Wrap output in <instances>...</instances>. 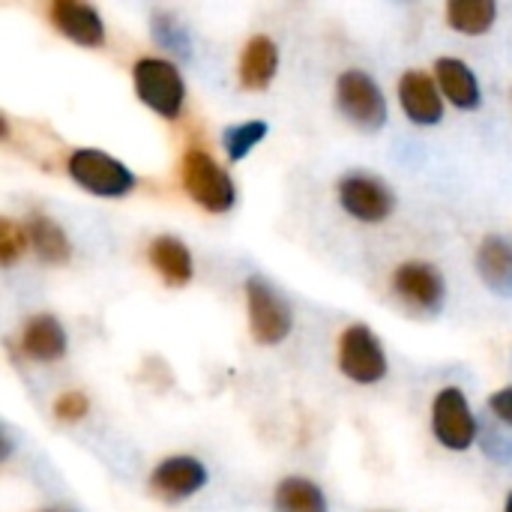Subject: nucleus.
Wrapping results in <instances>:
<instances>
[{
	"instance_id": "obj_15",
	"label": "nucleus",
	"mask_w": 512,
	"mask_h": 512,
	"mask_svg": "<svg viewBox=\"0 0 512 512\" xmlns=\"http://www.w3.org/2000/svg\"><path fill=\"white\" fill-rule=\"evenodd\" d=\"M474 267L480 282L498 294V297H512V243L501 234L483 237L474 255Z\"/></svg>"
},
{
	"instance_id": "obj_13",
	"label": "nucleus",
	"mask_w": 512,
	"mask_h": 512,
	"mask_svg": "<svg viewBox=\"0 0 512 512\" xmlns=\"http://www.w3.org/2000/svg\"><path fill=\"white\" fill-rule=\"evenodd\" d=\"M432 78L444 96L459 111H477L483 105V87L477 72L462 57H438L432 66Z\"/></svg>"
},
{
	"instance_id": "obj_5",
	"label": "nucleus",
	"mask_w": 512,
	"mask_h": 512,
	"mask_svg": "<svg viewBox=\"0 0 512 512\" xmlns=\"http://www.w3.org/2000/svg\"><path fill=\"white\" fill-rule=\"evenodd\" d=\"M246 312L252 339L264 348H276L294 333L291 303L261 276H252L246 282Z\"/></svg>"
},
{
	"instance_id": "obj_21",
	"label": "nucleus",
	"mask_w": 512,
	"mask_h": 512,
	"mask_svg": "<svg viewBox=\"0 0 512 512\" xmlns=\"http://www.w3.org/2000/svg\"><path fill=\"white\" fill-rule=\"evenodd\" d=\"M267 132H270V126L264 120H243L222 132V147L231 162H243L267 138Z\"/></svg>"
},
{
	"instance_id": "obj_11",
	"label": "nucleus",
	"mask_w": 512,
	"mask_h": 512,
	"mask_svg": "<svg viewBox=\"0 0 512 512\" xmlns=\"http://www.w3.org/2000/svg\"><path fill=\"white\" fill-rule=\"evenodd\" d=\"M399 108L414 126H438L444 120V96L432 78V72L423 69H408L399 78Z\"/></svg>"
},
{
	"instance_id": "obj_12",
	"label": "nucleus",
	"mask_w": 512,
	"mask_h": 512,
	"mask_svg": "<svg viewBox=\"0 0 512 512\" xmlns=\"http://www.w3.org/2000/svg\"><path fill=\"white\" fill-rule=\"evenodd\" d=\"M51 24L75 45L84 48H99L105 42V21L96 6L81 3V0H54L48 6Z\"/></svg>"
},
{
	"instance_id": "obj_2",
	"label": "nucleus",
	"mask_w": 512,
	"mask_h": 512,
	"mask_svg": "<svg viewBox=\"0 0 512 512\" xmlns=\"http://www.w3.org/2000/svg\"><path fill=\"white\" fill-rule=\"evenodd\" d=\"M135 96L162 120H177L186 105V81L165 57H141L132 66Z\"/></svg>"
},
{
	"instance_id": "obj_3",
	"label": "nucleus",
	"mask_w": 512,
	"mask_h": 512,
	"mask_svg": "<svg viewBox=\"0 0 512 512\" xmlns=\"http://www.w3.org/2000/svg\"><path fill=\"white\" fill-rule=\"evenodd\" d=\"M336 108L360 132H381L390 120L381 84L363 69H345L336 78Z\"/></svg>"
},
{
	"instance_id": "obj_27",
	"label": "nucleus",
	"mask_w": 512,
	"mask_h": 512,
	"mask_svg": "<svg viewBox=\"0 0 512 512\" xmlns=\"http://www.w3.org/2000/svg\"><path fill=\"white\" fill-rule=\"evenodd\" d=\"M3 138H9V120L0 114V141H3Z\"/></svg>"
},
{
	"instance_id": "obj_29",
	"label": "nucleus",
	"mask_w": 512,
	"mask_h": 512,
	"mask_svg": "<svg viewBox=\"0 0 512 512\" xmlns=\"http://www.w3.org/2000/svg\"><path fill=\"white\" fill-rule=\"evenodd\" d=\"M42 512H72V510H66V507H48V510H42Z\"/></svg>"
},
{
	"instance_id": "obj_17",
	"label": "nucleus",
	"mask_w": 512,
	"mask_h": 512,
	"mask_svg": "<svg viewBox=\"0 0 512 512\" xmlns=\"http://www.w3.org/2000/svg\"><path fill=\"white\" fill-rule=\"evenodd\" d=\"M21 351L36 363H54L66 354V330L54 315H33L21 330Z\"/></svg>"
},
{
	"instance_id": "obj_24",
	"label": "nucleus",
	"mask_w": 512,
	"mask_h": 512,
	"mask_svg": "<svg viewBox=\"0 0 512 512\" xmlns=\"http://www.w3.org/2000/svg\"><path fill=\"white\" fill-rule=\"evenodd\" d=\"M87 408H90L87 396L78 393V390H69V393H63V396L54 402V417L63 420V423H75V420L87 417Z\"/></svg>"
},
{
	"instance_id": "obj_9",
	"label": "nucleus",
	"mask_w": 512,
	"mask_h": 512,
	"mask_svg": "<svg viewBox=\"0 0 512 512\" xmlns=\"http://www.w3.org/2000/svg\"><path fill=\"white\" fill-rule=\"evenodd\" d=\"M390 288L417 315H438L447 303V279L432 261H402L390 276Z\"/></svg>"
},
{
	"instance_id": "obj_14",
	"label": "nucleus",
	"mask_w": 512,
	"mask_h": 512,
	"mask_svg": "<svg viewBox=\"0 0 512 512\" xmlns=\"http://www.w3.org/2000/svg\"><path fill=\"white\" fill-rule=\"evenodd\" d=\"M279 72V45L264 36L255 33L243 51H240V63H237V78L243 90H267L273 84Z\"/></svg>"
},
{
	"instance_id": "obj_26",
	"label": "nucleus",
	"mask_w": 512,
	"mask_h": 512,
	"mask_svg": "<svg viewBox=\"0 0 512 512\" xmlns=\"http://www.w3.org/2000/svg\"><path fill=\"white\" fill-rule=\"evenodd\" d=\"M12 450H15L12 438H9L6 432H0V462H6V459L12 456Z\"/></svg>"
},
{
	"instance_id": "obj_10",
	"label": "nucleus",
	"mask_w": 512,
	"mask_h": 512,
	"mask_svg": "<svg viewBox=\"0 0 512 512\" xmlns=\"http://www.w3.org/2000/svg\"><path fill=\"white\" fill-rule=\"evenodd\" d=\"M210 474L207 465L195 456H171L165 462H159L150 474V489L153 495H159L168 504L177 501H189L195 498L204 486H207Z\"/></svg>"
},
{
	"instance_id": "obj_22",
	"label": "nucleus",
	"mask_w": 512,
	"mask_h": 512,
	"mask_svg": "<svg viewBox=\"0 0 512 512\" xmlns=\"http://www.w3.org/2000/svg\"><path fill=\"white\" fill-rule=\"evenodd\" d=\"M153 36H156L159 45H165V48H171V51H177L183 57L189 54V33H186V27L174 15L156 12L153 15Z\"/></svg>"
},
{
	"instance_id": "obj_18",
	"label": "nucleus",
	"mask_w": 512,
	"mask_h": 512,
	"mask_svg": "<svg viewBox=\"0 0 512 512\" xmlns=\"http://www.w3.org/2000/svg\"><path fill=\"white\" fill-rule=\"evenodd\" d=\"M273 512H330V501L315 480L285 477L273 492Z\"/></svg>"
},
{
	"instance_id": "obj_25",
	"label": "nucleus",
	"mask_w": 512,
	"mask_h": 512,
	"mask_svg": "<svg viewBox=\"0 0 512 512\" xmlns=\"http://www.w3.org/2000/svg\"><path fill=\"white\" fill-rule=\"evenodd\" d=\"M489 414L501 423L512 429V387H501L489 396Z\"/></svg>"
},
{
	"instance_id": "obj_8",
	"label": "nucleus",
	"mask_w": 512,
	"mask_h": 512,
	"mask_svg": "<svg viewBox=\"0 0 512 512\" xmlns=\"http://www.w3.org/2000/svg\"><path fill=\"white\" fill-rule=\"evenodd\" d=\"M432 435L450 453H468L480 441V420L459 387H444L435 393Z\"/></svg>"
},
{
	"instance_id": "obj_7",
	"label": "nucleus",
	"mask_w": 512,
	"mask_h": 512,
	"mask_svg": "<svg viewBox=\"0 0 512 512\" xmlns=\"http://www.w3.org/2000/svg\"><path fill=\"white\" fill-rule=\"evenodd\" d=\"M336 201L345 210V216H351L354 222H363V225H381L396 210L393 189L369 171L342 174L336 180Z\"/></svg>"
},
{
	"instance_id": "obj_16",
	"label": "nucleus",
	"mask_w": 512,
	"mask_h": 512,
	"mask_svg": "<svg viewBox=\"0 0 512 512\" xmlns=\"http://www.w3.org/2000/svg\"><path fill=\"white\" fill-rule=\"evenodd\" d=\"M147 258L153 264V270L171 285V288H183L192 282L195 276V261H192V252L189 246L180 240V237H171V234H162L150 243L147 249Z\"/></svg>"
},
{
	"instance_id": "obj_6",
	"label": "nucleus",
	"mask_w": 512,
	"mask_h": 512,
	"mask_svg": "<svg viewBox=\"0 0 512 512\" xmlns=\"http://www.w3.org/2000/svg\"><path fill=\"white\" fill-rule=\"evenodd\" d=\"M66 171L84 192L99 195V198H123L138 186V177L126 162L114 159L111 153L93 150V147L75 150L69 156Z\"/></svg>"
},
{
	"instance_id": "obj_4",
	"label": "nucleus",
	"mask_w": 512,
	"mask_h": 512,
	"mask_svg": "<svg viewBox=\"0 0 512 512\" xmlns=\"http://www.w3.org/2000/svg\"><path fill=\"white\" fill-rule=\"evenodd\" d=\"M336 366L357 387L381 384L390 375L387 351H384L378 333L369 324H351V327H345L339 333V342H336Z\"/></svg>"
},
{
	"instance_id": "obj_28",
	"label": "nucleus",
	"mask_w": 512,
	"mask_h": 512,
	"mask_svg": "<svg viewBox=\"0 0 512 512\" xmlns=\"http://www.w3.org/2000/svg\"><path fill=\"white\" fill-rule=\"evenodd\" d=\"M504 512H512V489L507 492V501H504Z\"/></svg>"
},
{
	"instance_id": "obj_19",
	"label": "nucleus",
	"mask_w": 512,
	"mask_h": 512,
	"mask_svg": "<svg viewBox=\"0 0 512 512\" xmlns=\"http://www.w3.org/2000/svg\"><path fill=\"white\" fill-rule=\"evenodd\" d=\"M444 18L462 36H483L498 21V3L495 0H450L444 6Z\"/></svg>"
},
{
	"instance_id": "obj_20",
	"label": "nucleus",
	"mask_w": 512,
	"mask_h": 512,
	"mask_svg": "<svg viewBox=\"0 0 512 512\" xmlns=\"http://www.w3.org/2000/svg\"><path fill=\"white\" fill-rule=\"evenodd\" d=\"M24 231H27V243L36 249V255L42 261H48V264L69 261V255H72L69 237H66V231L54 219H48L42 213H33L30 222L24 225Z\"/></svg>"
},
{
	"instance_id": "obj_23",
	"label": "nucleus",
	"mask_w": 512,
	"mask_h": 512,
	"mask_svg": "<svg viewBox=\"0 0 512 512\" xmlns=\"http://www.w3.org/2000/svg\"><path fill=\"white\" fill-rule=\"evenodd\" d=\"M27 249V231L0 216V267H12Z\"/></svg>"
},
{
	"instance_id": "obj_1",
	"label": "nucleus",
	"mask_w": 512,
	"mask_h": 512,
	"mask_svg": "<svg viewBox=\"0 0 512 512\" xmlns=\"http://www.w3.org/2000/svg\"><path fill=\"white\" fill-rule=\"evenodd\" d=\"M180 183L186 195L207 213H231L237 204V186L231 174L207 153V150H186L180 159Z\"/></svg>"
}]
</instances>
